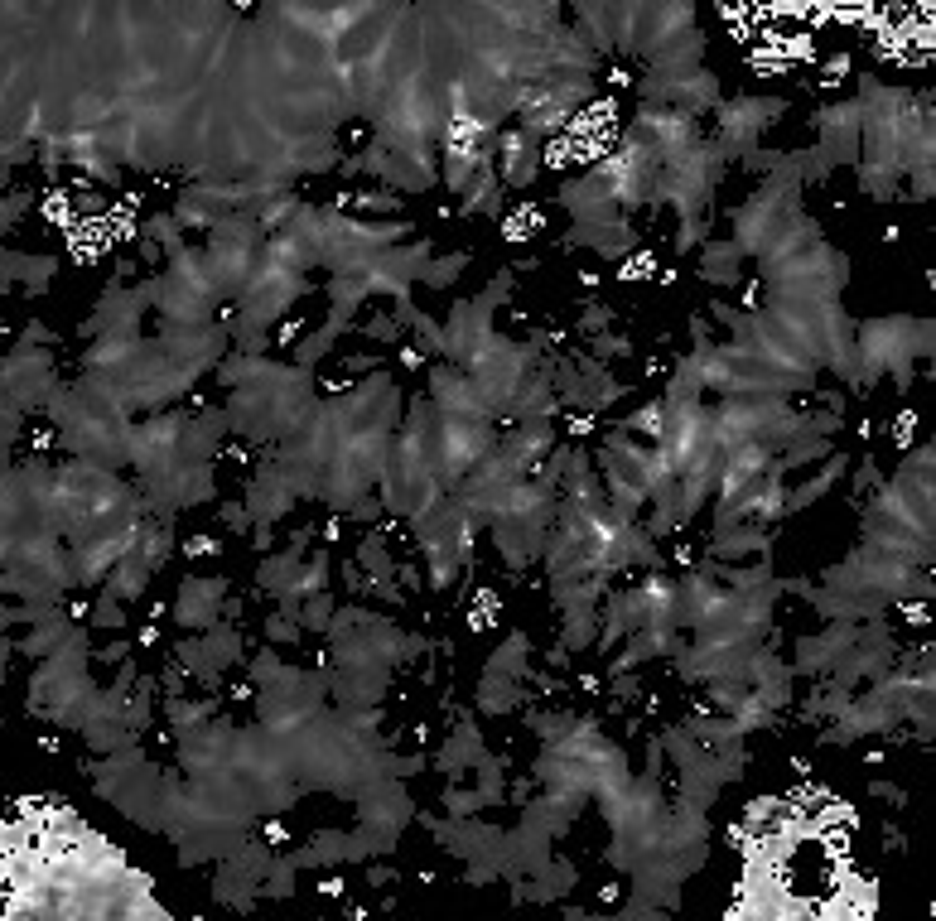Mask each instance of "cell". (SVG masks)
<instances>
[{"mask_svg": "<svg viewBox=\"0 0 936 921\" xmlns=\"http://www.w3.org/2000/svg\"><path fill=\"white\" fill-rule=\"evenodd\" d=\"M932 324L922 319H869L854 328V386H869L883 372H893L898 386H908V362L932 353Z\"/></svg>", "mask_w": 936, "mask_h": 921, "instance_id": "obj_1", "label": "cell"}, {"mask_svg": "<svg viewBox=\"0 0 936 921\" xmlns=\"http://www.w3.org/2000/svg\"><path fill=\"white\" fill-rule=\"evenodd\" d=\"M782 111H787V102H777V97H739V102L719 107L715 136H710V140L719 145V155H724V160H729V155H753L758 136L768 131Z\"/></svg>", "mask_w": 936, "mask_h": 921, "instance_id": "obj_2", "label": "cell"}, {"mask_svg": "<svg viewBox=\"0 0 936 921\" xmlns=\"http://www.w3.org/2000/svg\"><path fill=\"white\" fill-rule=\"evenodd\" d=\"M222 603H227V579H222V574H208V579H184L179 603H174V618H179L184 627L208 632V627L222 618Z\"/></svg>", "mask_w": 936, "mask_h": 921, "instance_id": "obj_3", "label": "cell"}, {"mask_svg": "<svg viewBox=\"0 0 936 921\" xmlns=\"http://www.w3.org/2000/svg\"><path fill=\"white\" fill-rule=\"evenodd\" d=\"M739 261H744L739 242H715V246H705V256H700V275L719 280V285H734L739 280Z\"/></svg>", "mask_w": 936, "mask_h": 921, "instance_id": "obj_4", "label": "cell"}, {"mask_svg": "<svg viewBox=\"0 0 936 921\" xmlns=\"http://www.w3.org/2000/svg\"><path fill=\"white\" fill-rule=\"evenodd\" d=\"M49 275H54V261H39V256H5V280H25L29 290H39V285H49Z\"/></svg>", "mask_w": 936, "mask_h": 921, "instance_id": "obj_5", "label": "cell"}, {"mask_svg": "<svg viewBox=\"0 0 936 921\" xmlns=\"http://www.w3.org/2000/svg\"><path fill=\"white\" fill-rule=\"evenodd\" d=\"M464 261H468V256H449V261H440V266H425V275H420V280H425L430 290H440V285H449L454 275L464 271Z\"/></svg>", "mask_w": 936, "mask_h": 921, "instance_id": "obj_6", "label": "cell"}, {"mask_svg": "<svg viewBox=\"0 0 936 921\" xmlns=\"http://www.w3.org/2000/svg\"><path fill=\"white\" fill-rule=\"evenodd\" d=\"M362 333H372V338H382V343H396V338H401V319H386V314H377L372 324H362Z\"/></svg>", "mask_w": 936, "mask_h": 921, "instance_id": "obj_7", "label": "cell"}, {"mask_svg": "<svg viewBox=\"0 0 936 921\" xmlns=\"http://www.w3.org/2000/svg\"><path fill=\"white\" fill-rule=\"evenodd\" d=\"M266 637H271V642H295L300 627L290 623V613H285V618H271V623H266Z\"/></svg>", "mask_w": 936, "mask_h": 921, "instance_id": "obj_8", "label": "cell"}, {"mask_svg": "<svg viewBox=\"0 0 936 921\" xmlns=\"http://www.w3.org/2000/svg\"><path fill=\"white\" fill-rule=\"evenodd\" d=\"M25 208H29V189H15V193H10V208H5V227H15Z\"/></svg>", "mask_w": 936, "mask_h": 921, "instance_id": "obj_9", "label": "cell"}]
</instances>
